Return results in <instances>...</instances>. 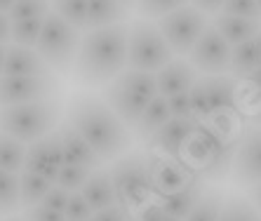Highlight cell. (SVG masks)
<instances>
[{
  "label": "cell",
  "mask_w": 261,
  "mask_h": 221,
  "mask_svg": "<svg viewBox=\"0 0 261 221\" xmlns=\"http://www.w3.org/2000/svg\"><path fill=\"white\" fill-rule=\"evenodd\" d=\"M26 221H66L64 212H55V209L45 207V205H33V207L26 209L24 214Z\"/></svg>",
  "instance_id": "38"
},
{
  "label": "cell",
  "mask_w": 261,
  "mask_h": 221,
  "mask_svg": "<svg viewBox=\"0 0 261 221\" xmlns=\"http://www.w3.org/2000/svg\"><path fill=\"white\" fill-rule=\"evenodd\" d=\"M132 216L127 214V209L122 205H113L109 209H101V212H94L90 221H129Z\"/></svg>",
  "instance_id": "41"
},
{
  "label": "cell",
  "mask_w": 261,
  "mask_h": 221,
  "mask_svg": "<svg viewBox=\"0 0 261 221\" xmlns=\"http://www.w3.org/2000/svg\"><path fill=\"white\" fill-rule=\"evenodd\" d=\"M249 200L256 205V209L261 212V181L254 186H249Z\"/></svg>",
  "instance_id": "44"
},
{
  "label": "cell",
  "mask_w": 261,
  "mask_h": 221,
  "mask_svg": "<svg viewBox=\"0 0 261 221\" xmlns=\"http://www.w3.org/2000/svg\"><path fill=\"white\" fill-rule=\"evenodd\" d=\"M224 3L226 0H191V5L200 10L202 14H219L224 10Z\"/></svg>",
  "instance_id": "42"
},
{
  "label": "cell",
  "mask_w": 261,
  "mask_h": 221,
  "mask_svg": "<svg viewBox=\"0 0 261 221\" xmlns=\"http://www.w3.org/2000/svg\"><path fill=\"white\" fill-rule=\"evenodd\" d=\"M186 5H191V0H137L134 7L144 19H160Z\"/></svg>",
  "instance_id": "34"
},
{
  "label": "cell",
  "mask_w": 261,
  "mask_h": 221,
  "mask_svg": "<svg viewBox=\"0 0 261 221\" xmlns=\"http://www.w3.org/2000/svg\"><path fill=\"white\" fill-rule=\"evenodd\" d=\"M254 40H256V45H259V54H261V31L256 33V38H254Z\"/></svg>",
  "instance_id": "50"
},
{
  "label": "cell",
  "mask_w": 261,
  "mask_h": 221,
  "mask_svg": "<svg viewBox=\"0 0 261 221\" xmlns=\"http://www.w3.org/2000/svg\"><path fill=\"white\" fill-rule=\"evenodd\" d=\"M61 82L49 75H36V78H12L3 75L0 78V108L19 104H33V101H47L59 99Z\"/></svg>",
  "instance_id": "10"
},
{
  "label": "cell",
  "mask_w": 261,
  "mask_h": 221,
  "mask_svg": "<svg viewBox=\"0 0 261 221\" xmlns=\"http://www.w3.org/2000/svg\"><path fill=\"white\" fill-rule=\"evenodd\" d=\"M167 219V212L160 203H146L144 207H139L134 221H165Z\"/></svg>",
  "instance_id": "40"
},
{
  "label": "cell",
  "mask_w": 261,
  "mask_h": 221,
  "mask_svg": "<svg viewBox=\"0 0 261 221\" xmlns=\"http://www.w3.org/2000/svg\"><path fill=\"white\" fill-rule=\"evenodd\" d=\"M19 207V174L0 170V214L12 216Z\"/></svg>",
  "instance_id": "30"
},
{
  "label": "cell",
  "mask_w": 261,
  "mask_h": 221,
  "mask_svg": "<svg viewBox=\"0 0 261 221\" xmlns=\"http://www.w3.org/2000/svg\"><path fill=\"white\" fill-rule=\"evenodd\" d=\"M195 120L191 118H172L167 125L155 132V134L148 139V146H151V153L158 155H167V158H176L181 155L184 146L189 142V136L193 134L195 129Z\"/></svg>",
  "instance_id": "15"
},
{
  "label": "cell",
  "mask_w": 261,
  "mask_h": 221,
  "mask_svg": "<svg viewBox=\"0 0 261 221\" xmlns=\"http://www.w3.org/2000/svg\"><path fill=\"white\" fill-rule=\"evenodd\" d=\"M55 132L59 136L61 148H64L66 165H83L87 170H101V165H103L101 158L94 153V148L87 144V139L68 120H61Z\"/></svg>",
  "instance_id": "16"
},
{
  "label": "cell",
  "mask_w": 261,
  "mask_h": 221,
  "mask_svg": "<svg viewBox=\"0 0 261 221\" xmlns=\"http://www.w3.org/2000/svg\"><path fill=\"white\" fill-rule=\"evenodd\" d=\"M261 66V54L256 40H247L243 45H236L231 54V71L236 78H249Z\"/></svg>",
  "instance_id": "26"
},
{
  "label": "cell",
  "mask_w": 261,
  "mask_h": 221,
  "mask_svg": "<svg viewBox=\"0 0 261 221\" xmlns=\"http://www.w3.org/2000/svg\"><path fill=\"white\" fill-rule=\"evenodd\" d=\"M92 214H94V209H92L90 203L83 198V193H80V190L78 193H71L68 205H66V209H64L66 221H90Z\"/></svg>",
  "instance_id": "35"
},
{
  "label": "cell",
  "mask_w": 261,
  "mask_h": 221,
  "mask_svg": "<svg viewBox=\"0 0 261 221\" xmlns=\"http://www.w3.org/2000/svg\"><path fill=\"white\" fill-rule=\"evenodd\" d=\"M256 5H259V12H261V0H256Z\"/></svg>",
  "instance_id": "53"
},
{
  "label": "cell",
  "mask_w": 261,
  "mask_h": 221,
  "mask_svg": "<svg viewBox=\"0 0 261 221\" xmlns=\"http://www.w3.org/2000/svg\"><path fill=\"white\" fill-rule=\"evenodd\" d=\"M127 24L87 31L73 64L75 82L83 87H106L116 80L127 68Z\"/></svg>",
  "instance_id": "2"
},
{
  "label": "cell",
  "mask_w": 261,
  "mask_h": 221,
  "mask_svg": "<svg viewBox=\"0 0 261 221\" xmlns=\"http://www.w3.org/2000/svg\"><path fill=\"white\" fill-rule=\"evenodd\" d=\"M158 97V80L155 73L125 68L116 80L101 90V99L127 127L139 123L141 113Z\"/></svg>",
  "instance_id": "4"
},
{
  "label": "cell",
  "mask_w": 261,
  "mask_h": 221,
  "mask_svg": "<svg viewBox=\"0 0 261 221\" xmlns=\"http://www.w3.org/2000/svg\"><path fill=\"white\" fill-rule=\"evenodd\" d=\"M207 26H210L207 24V14L195 10L193 5L179 7V10L158 19V29L163 33L165 43L170 45V49L176 57L191 54V49L195 47L198 38L205 33Z\"/></svg>",
  "instance_id": "9"
},
{
  "label": "cell",
  "mask_w": 261,
  "mask_h": 221,
  "mask_svg": "<svg viewBox=\"0 0 261 221\" xmlns=\"http://www.w3.org/2000/svg\"><path fill=\"white\" fill-rule=\"evenodd\" d=\"M224 207V193L219 188H205L200 200L191 209V214L184 221H219Z\"/></svg>",
  "instance_id": "27"
},
{
  "label": "cell",
  "mask_w": 261,
  "mask_h": 221,
  "mask_svg": "<svg viewBox=\"0 0 261 221\" xmlns=\"http://www.w3.org/2000/svg\"><path fill=\"white\" fill-rule=\"evenodd\" d=\"M221 12L233 14V17H243V19H261L256 0H226Z\"/></svg>",
  "instance_id": "36"
},
{
  "label": "cell",
  "mask_w": 261,
  "mask_h": 221,
  "mask_svg": "<svg viewBox=\"0 0 261 221\" xmlns=\"http://www.w3.org/2000/svg\"><path fill=\"white\" fill-rule=\"evenodd\" d=\"M0 45H12V19L5 12H0Z\"/></svg>",
  "instance_id": "43"
},
{
  "label": "cell",
  "mask_w": 261,
  "mask_h": 221,
  "mask_svg": "<svg viewBox=\"0 0 261 221\" xmlns=\"http://www.w3.org/2000/svg\"><path fill=\"white\" fill-rule=\"evenodd\" d=\"M26 148H29V144L19 142L14 136L5 134V132H0V170L14 172V174L24 172Z\"/></svg>",
  "instance_id": "25"
},
{
  "label": "cell",
  "mask_w": 261,
  "mask_h": 221,
  "mask_svg": "<svg viewBox=\"0 0 261 221\" xmlns=\"http://www.w3.org/2000/svg\"><path fill=\"white\" fill-rule=\"evenodd\" d=\"M219 221H261L256 205L243 196H224V207Z\"/></svg>",
  "instance_id": "28"
},
{
  "label": "cell",
  "mask_w": 261,
  "mask_h": 221,
  "mask_svg": "<svg viewBox=\"0 0 261 221\" xmlns=\"http://www.w3.org/2000/svg\"><path fill=\"white\" fill-rule=\"evenodd\" d=\"M167 106H170L172 118H191L193 120V110H191V94H176V97L167 99Z\"/></svg>",
  "instance_id": "37"
},
{
  "label": "cell",
  "mask_w": 261,
  "mask_h": 221,
  "mask_svg": "<svg viewBox=\"0 0 261 221\" xmlns=\"http://www.w3.org/2000/svg\"><path fill=\"white\" fill-rule=\"evenodd\" d=\"M165 221H179V219H174V216H167V219H165Z\"/></svg>",
  "instance_id": "52"
},
{
  "label": "cell",
  "mask_w": 261,
  "mask_h": 221,
  "mask_svg": "<svg viewBox=\"0 0 261 221\" xmlns=\"http://www.w3.org/2000/svg\"><path fill=\"white\" fill-rule=\"evenodd\" d=\"M52 12L78 31L87 29V0H52Z\"/></svg>",
  "instance_id": "29"
},
{
  "label": "cell",
  "mask_w": 261,
  "mask_h": 221,
  "mask_svg": "<svg viewBox=\"0 0 261 221\" xmlns=\"http://www.w3.org/2000/svg\"><path fill=\"white\" fill-rule=\"evenodd\" d=\"M52 68L43 62V57L36 52V47L24 45H7L5 54V73L12 78H36V75H49Z\"/></svg>",
  "instance_id": "18"
},
{
  "label": "cell",
  "mask_w": 261,
  "mask_h": 221,
  "mask_svg": "<svg viewBox=\"0 0 261 221\" xmlns=\"http://www.w3.org/2000/svg\"><path fill=\"white\" fill-rule=\"evenodd\" d=\"M45 19H26V21H12V43L24 47H36L38 38L43 33Z\"/></svg>",
  "instance_id": "33"
},
{
  "label": "cell",
  "mask_w": 261,
  "mask_h": 221,
  "mask_svg": "<svg viewBox=\"0 0 261 221\" xmlns=\"http://www.w3.org/2000/svg\"><path fill=\"white\" fill-rule=\"evenodd\" d=\"M231 179L240 188H249L261 181V127H247L238 139Z\"/></svg>",
  "instance_id": "12"
},
{
  "label": "cell",
  "mask_w": 261,
  "mask_h": 221,
  "mask_svg": "<svg viewBox=\"0 0 261 221\" xmlns=\"http://www.w3.org/2000/svg\"><path fill=\"white\" fill-rule=\"evenodd\" d=\"M66 120L85 136L101 162H116L132 146L129 127L99 97L75 94L68 101Z\"/></svg>",
  "instance_id": "1"
},
{
  "label": "cell",
  "mask_w": 261,
  "mask_h": 221,
  "mask_svg": "<svg viewBox=\"0 0 261 221\" xmlns=\"http://www.w3.org/2000/svg\"><path fill=\"white\" fill-rule=\"evenodd\" d=\"M5 221H26V219H21V216H7Z\"/></svg>",
  "instance_id": "51"
},
{
  "label": "cell",
  "mask_w": 261,
  "mask_h": 221,
  "mask_svg": "<svg viewBox=\"0 0 261 221\" xmlns=\"http://www.w3.org/2000/svg\"><path fill=\"white\" fill-rule=\"evenodd\" d=\"M212 26L224 36L226 43L231 45V47H236V45H243L247 40H254L256 33L261 31V19H243V17L219 12L214 17Z\"/></svg>",
  "instance_id": "19"
},
{
  "label": "cell",
  "mask_w": 261,
  "mask_h": 221,
  "mask_svg": "<svg viewBox=\"0 0 261 221\" xmlns=\"http://www.w3.org/2000/svg\"><path fill=\"white\" fill-rule=\"evenodd\" d=\"M68 198H71V193L68 190H64V188H59V186H52L49 188V193L43 198V203L40 205H45V207H49V209H55V212H64L66 209V205H68Z\"/></svg>",
  "instance_id": "39"
},
{
  "label": "cell",
  "mask_w": 261,
  "mask_h": 221,
  "mask_svg": "<svg viewBox=\"0 0 261 221\" xmlns=\"http://www.w3.org/2000/svg\"><path fill=\"white\" fill-rule=\"evenodd\" d=\"M254 120H256V127H261V108L256 110V116H254Z\"/></svg>",
  "instance_id": "49"
},
{
  "label": "cell",
  "mask_w": 261,
  "mask_h": 221,
  "mask_svg": "<svg viewBox=\"0 0 261 221\" xmlns=\"http://www.w3.org/2000/svg\"><path fill=\"white\" fill-rule=\"evenodd\" d=\"M129 221H134V219H129Z\"/></svg>",
  "instance_id": "54"
},
{
  "label": "cell",
  "mask_w": 261,
  "mask_h": 221,
  "mask_svg": "<svg viewBox=\"0 0 261 221\" xmlns=\"http://www.w3.org/2000/svg\"><path fill=\"white\" fill-rule=\"evenodd\" d=\"M174 59V52L165 43L158 24H151L148 19H139L129 24L127 36V68L158 73L163 66Z\"/></svg>",
  "instance_id": "7"
},
{
  "label": "cell",
  "mask_w": 261,
  "mask_h": 221,
  "mask_svg": "<svg viewBox=\"0 0 261 221\" xmlns=\"http://www.w3.org/2000/svg\"><path fill=\"white\" fill-rule=\"evenodd\" d=\"M52 186H55V181L24 170V172L19 174V203H21V207L29 209L33 205H40Z\"/></svg>",
  "instance_id": "24"
},
{
  "label": "cell",
  "mask_w": 261,
  "mask_h": 221,
  "mask_svg": "<svg viewBox=\"0 0 261 221\" xmlns=\"http://www.w3.org/2000/svg\"><path fill=\"white\" fill-rule=\"evenodd\" d=\"M14 3H17V0H0V12L10 14V10L14 7Z\"/></svg>",
  "instance_id": "46"
},
{
  "label": "cell",
  "mask_w": 261,
  "mask_h": 221,
  "mask_svg": "<svg viewBox=\"0 0 261 221\" xmlns=\"http://www.w3.org/2000/svg\"><path fill=\"white\" fill-rule=\"evenodd\" d=\"M118 3H122V5H125V7H129V10H132V7L137 5V0H118Z\"/></svg>",
  "instance_id": "48"
},
{
  "label": "cell",
  "mask_w": 261,
  "mask_h": 221,
  "mask_svg": "<svg viewBox=\"0 0 261 221\" xmlns=\"http://www.w3.org/2000/svg\"><path fill=\"white\" fill-rule=\"evenodd\" d=\"M172 120V113H170V106H167V99L165 97H155L148 104V108L141 113L139 123L134 125V134L139 136V139H144V142H148L155 132H158L163 125H167Z\"/></svg>",
  "instance_id": "23"
},
{
  "label": "cell",
  "mask_w": 261,
  "mask_h": 221,
  "mask_svg": "<svg viewBox=\"0 0 261 221\" xmlns=\"http://www.w3.org/2000/svg\"><path fill=\"white\" fill-rule=\"evenodd\" d=\"M231 54L233 47L224 40V36L214 26H207L195 47L191 49L189 62L195 71L205 75H226V71H231Z\"/></svg>",
  "instance_id": "11"
},
{
  "label": "cell",
  "mask_w": 261,
  "mask_h": 221,
  "mask_svg": "<svg viewBox=\"0 0 261 221\" xmlns=\"http://www.w3.org/2000/svg\"><path fill=\"white\" fill-rule=\"evenodd\" d=\"M238 139L240 136H224L207 123L195 125L179 160L189 167L193 177L202 181H219L231 170Z\"/></svg>",
  "instance_id": "3"
},
{
  "label": "cell",
  "mask_w": 261,
  "mask_h": 221,
  "mask_svg": "<svg viewBox=\"0 0 261 221\" xmlns=\"http://www.w3.org/2000/svg\"><path fill=\"white\" fill-rule=\"evenodd\" d=\"M193 179H198V177L191 174V170L184 165L181 160L158 155V153L148 155V181H151L153 196L158 198V200L165 196H172L176 190L186 188Z\"/></svg>",
  "instance_id": "13"
},
{
  "label": "cell",
  "mask_w": 261,
  "mask_h": 221,
  "mask_svg": "<svg viewBox=\"0 0 261 221\" xmlns=\"http://www.w3.org/2000/svg\"><path fill=\"white\" fill-rule=\"evenodd\" d=\"M113 188H116L118 205L127 209L144 207L153 198L151 181H148V158L144 153H129L118 158L109 170Z\"/></svg>",
  "instance_id": "8"
},
{
  "label": "cell",
  "mask_w": 261,
  "mask_h": 221,
  "mask_svg": "<svg viewBox=\"0 0 261 221\" xmlns=\"http://www.w3.org/2000/svg\"><path fill=\"white\" fill-rule=\"evenodd\" d=\"M64 165H66V160H64V148H61L57 132L29 144V148H26V162H24L26 172L40 174V177L55 181Z\"/></svg>",
  "instance_id": "14"
},
{
  "label": "cell",
  "mask_w": 261,
  "mask_h": 221,
  "mask_svg": "<svg viewBox=\"0 0 261 221\" xmlns=\"http://www.w3.org/2000/svg\"><path fill=\"white\" fill-rule=\"evenodd\" d=\"M52 12V0H17L10 10L12 21H26V19H45Z\"/></svg>",
  "instance_id": "32"
},
{
  "label": "cell",
  "mask_w": 261,
  "mask_h": 221,
  "mask_svg": "<svg viewBox=\"0 0 261 221\" xmlns=\"http://www.w3.org/2000/svg\"><path fill=\"white\" fill-rule=\"evenodd\" d=\"M205 188L207 186H202V179H193L186 188L176 190V193H172V196L160 198L158 203L165 207L167 216H174V219L184 221L191 214V209L195 207V203L200 200V196H202V190Z\"/></svg>",
  "instance_id": "22"
},
{
  "label": "cell",
  "mask_w": 261,
  "mask_h": 221,
  "mask_svg": "<svg viewBox=\"0 0 261 221\" xmlns=\"http://www.w3.org/2000/svg\"><path fill=\"white\" fill-rule=\"evenodd\" d=\"M80 40L83 38H80L78 29H73L59 14L49 12L45 17L43 33H40V38H38V43H36V52L43 57V62L52 71L66 75V73H71L73 64H75Z\"/></svg>",
  "instance_id": "6"
},
{
  "label": "cell",
  "mask_w": 261,
  "mask_h": 221,
  "mask_svg": "<svg viewBox=\"0 0 261 221\" xmlns=\"http://www.w3.org/2000/svg\"><path fill=\"white\" fill-rule=\"evenodd\" d=\"M247 80H249V82H252V85L256 87V92L261 94V66L256 68V71H254V73H252V75H249Z\"/></svg>",
  "instance_id": "45"
},
{
  "label": "cell",
  "mask_w": 261,
  "mask_h": 221,
  "mask_svg": "<svg viewBox=\"0 0 261 221\" xmlns=\"http://www.w3.org/2000/svg\"><path fill=\"white\" fill-rule=\"evenodd\" d=\"M155 80H158V94L170 99L176 97V94L191 92L200 78H198V71L193 68V64L189 59H172L167 66H163L155 73Z\"/></svg>",
  "instance_id": "17"
},
{
  "label": "cell",
  "mask_w": 261,
  "mask_h": 221,
  "mask_svg": "<svg viewBox=\"0 0 261 221\" xmlns=\"http://www.w3.org/2000/svg\"><path fill=\"white\" fill-rule=\"evenodd\" d=\"M127 17L129 7L118 0H87V31L125 24Z\"/></svg>",
  "instance_id": "20"
},
{
  "label": "cell",
  "mask_w": 261,
  "mask_h": 221,
  "mask_svg": "<svg viewBox=\"0 0 261 221\" xmlns=\"http://www.w3.org/2000/svg\"><path fill=\"white\" fill-rule=\"evenodd\" d=\"M80 193H83V198L90 203V207L94 212H101V209H109L113 205H118L116 188H113L109 170H94Z\"/></svg>",
  "instance_id": "21"
},
{
  "label": "cell",
  "mask_w": 261,
  "mask_h": 221,
  "mask_svg": "<svg viewBox=\"0 0 261 221\" xmlns=\"http://www.w3.org/2000/svg\"><path fill=\"white\" fill-rule=\"evenodd\" d=\"M5 54H7V47L5 45H0V78L5 73Z\"/></svg>",
  "instance_id": "47"
},
{
  "label": "cell",
  "mask_w": 261,
  "mask_h": 221,
  "mask_svg": "<svg viewBox=\"0 0 261 221\" xmlns=\"http://www.w3.org/2000/svg\"><path fill=\"white\" fill-rule=\"evenodd\" d=\"M61 123V101H33L0 108V132L14 136L24 144H33L43 136L52 134Z\"/></svg>",
  "instance_id": "5"
},
{
  "label": "cell",
  "mask_w": 261,
  "mask_h": 221,
  "mask_svg": "<svg viewBox=\"0 0 261 221\" xmlns=\"http://www.w3.org/2000/svg\"><path fill=\"white\" fill-rule=\"evenodd\" d=\"M92 172H94V170H87V167H83V165H64L59 170V174H57L55 184L59 186V188L68 190V193H78V190H83V186L87 184V179H90Z\"/></svg>",
  "instance_id": "31"
}]
</instances>
